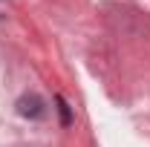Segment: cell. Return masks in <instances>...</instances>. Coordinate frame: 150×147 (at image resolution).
I'll use <instances>...</instances> for the list:
<instances>
[{
	"label": "cell",
	"instance_id": "obj_1",
	"mask_svg": "<svg viewBox=\"0 0 150 147\" xmlns=\"http://www.w3.org/2000/svg\"><path fill=\"white\" fill-rule=\"evenodd\" d=\"M18 112L23 115V118H43V115H46V104H43L40 95L26 92V95L18 98Z\"/></svg>",
	"mask_w": 150,
	"mask_h": 147
},
{
	"label": "cell",
	"instance_id": "obj_2",
	"mask_svg": "<svg viewBox=\"0 0 150 147\" xmlns=\"http://www.w3.org/2000/svg\"><path fill=\"white\" fill-rule=\"evenodd\" d=\"M58 112H61V124L69 127V124H72V115H69V107H67V101H64L61 95H58Z\"/></svg>",
	"mask_w": 150,
	"mask_h": 147
}]
</instances>
